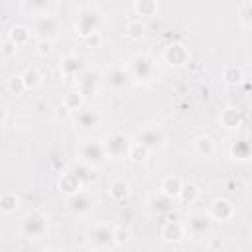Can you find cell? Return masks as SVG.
Instances as JSON below:
<instances>
[{
  "label": "cell",
  "mask_w": 252,
  "mask_h": 252,
  "mask_svg": "<svg viewBox=\"0 0 252 252\" xmlns=\"http://www.w3.org/2000/svg\"><path fill=\"white\" fill-rule=\"evenodd\" d=\"M126 71L136 85H150L159 79V65L158 59L148 51H138L126 61Z\"/></svg>",
  "instance_id": "1"
},
{
  "label": "cell",
  "mask_w": 252,
  "mask_h": 252,
  "mask_svg": "<svg viewBox=\"0 0 252 252\" xmlns=\"http://www.w3.org/2000/svg\"><path fill=\"white\" fill-rule=\"evenodd\" d=\"M104 26V16L100 12L98 6L94 4H85L79 12H77V20H75V32L77 35L83 39V37H89L93 33H100Z\"/></svg>",
  "instance_id": "2"
},
{
  "label": "cell",
  "mask_w": 252,
  "mask_h": 252,
  "mask_svg": "<svg viewBox=\"0 0 252 252\" xmlns=\"http://www.w3.org/2000/svg\"><path fill=\"white\" fill-rule=\"evenodd\" d=\"M49 230V220L47 215L39 209H33L30 213H26L20 220V234L26 238H41L45 236Z\"/></svg>",
  "instance_id": "3"
},
{
  "label": "cell",
  "mask_w": 252,
  "mask_h": 252,
  "mask_svg": "<svg viewBox=\"0 0 252 252\" xmlns=\"http://www.w3.org/2000/svg\"><path fill=\"white\" fill-rule=\"evenodd\" d=\"M77 156H79V161L91 165L93 169L102 167L108 161L102 140H85V142H81L79 148H77Z\"/></svg>",
  "instance_id": "4"
},
{
  "label": "cell",
  "mask_w": 252,
  "mask_h": 252,
  "mask_svg": "<svg viewBox=\"0 0 252 252\" xmlns=\"http://www.w3.org/2000/svg\"><path fill=\"white\" fill-rule=\"evenodd\" d=\"M87 242H89V248H96V250H102V252L110 250L112 246H116L114 226H110L106 222H96V224L89 226Z\"/></svg>",
  "instance_id": "5"
},
{
  "label": "cell",
  "mask_w": 252,
  "mask_h": 252,
  "mask_svg": "<svg viewBox=\"0 0 252 252\" xmlns=\"http://www.w3.org/2000/svg\"><path fill=\"white\" fill-rule=\"evenodd\" d=\"M59 30H61V24L51 12H43L39 16H33V20H32V33L37 39L53 41L59 35Z\"/></svg>",
  "instance_id": "6"
},
{
  "label": "cell",
  "mask_w": 252,
  "mask_h": 252,
  "mask_svg": "<svg viewBox=\"0 0 252 252\" xmlns=\"http://www.w3.org/2000/svg\"><path fill=\"white\" fill-rule=\"evenodd\" d=\"M130 144H132V140H130L126 134L118 132V130H112V132H108V134L102 136V146H104V150H106L108 159H110V158H112V159L128 158Z\"/></svg>",
  "instance_id": "7"
},
{
  "label": "cell",
  "mask_w": 252,
  "mask_h": 252,
  "mask_svg": "<svg viewBox=\"0 0 252 252\" xmlns=\"http://www.w3.org/2000/svg\"><path fill=\"white\" fill-rule=\"evenodd\" d=\"M136 142H140L142 146H146L150 152H158L165 146V130L159 124H146L136 132Z\"/></svg>",
  "instance_id": "8"
},
{
  "label": "cell",
  "mask_w": 252,
  "mask_h": 252,
  "mask_svg": "<svg viewBox=\"0 0 252 252\" xmlns=\"http://www.w3.org/2000/svg\"><path fill=\"white\" fill-rule=\"evenodd\" d=\"M183 224H185L187 234H191V236H205V234L211 232L213 219L205 211H195V213H189L185 217V222Z\"/></svg>",
  "instance_id": "9"
},
{
  "label": "cell",
  "mask_w": 252,
  "mask_h": 252,
  "mask_svg": "<svg viewBox=\"0 0 252 252\" xmlns=\"http://www.w3.org/2000/svg\"><path fill=\"white\" fill-rule=\"evenodd\" d=\"M102 77H104V83H106L112 91H116V93L126 91V87L132 83V79H130V75H128V71H126V65H118V63L108 65L106 71L102 73Z\"/></svg>",
  "instance_id": "10"
},
{
  "label": "cell",
  "mask_w": 252,
  "mask_h": 252,
  "mask_svg": "<svg viewBox=\"0 0 252 252\" xmlns=\"http://www.w3.org/2000/svg\"><path fill=\"white\" fill-rule=\"evenodd\" d=\"M102 83H104L102 73H98V71H94V69H87L83 75H79V77L75 79L77 91H79L81 94H85V96H94V94L100 91Z\"/></svg>",
  "instance_id": "11"
},
{
  "label": "cell",
  "mask_w": 252,
  "mask_h": 252,
  "mask_svg": "<svg viewBox=\"0 0 252 252\" xmlns=\"http://www.w3.org/2000/svg\"><path fill=\"white\" fill-rule=\"evenodd\" d=\"M191 59V51L183 41H171L163 49V61L171 67H183Z\"/></svg>",
  "instance_id": "12"
},
{
  "label": "cell",
  "mask_w": 252,
  "mask_h": 252,
  "mask_svg": "<svg viewBox=\"0 0 252 252\" xmlns=\"http://www.w3.org/2000/svg\"><path fill=\"white\" fill-rule=\"evenodd\" d=\"M89 67H87V63H85V59L79 55V53H67V55H63L61 57V61H59V71H61V75L65 77V79H77L79 75H83L85 71H87Z\"/></svg>",
  "instance_id": "13"
},
{
  "label": "cell",
  "mask_w": 252,
  "mask_h": 252,
  "mask_svg": "<svg viewBox=\"0 0 252 252\" xmlns=\"http://www.w3.org/2000/svg\"><path fill=\"white\" fill-rule=\"evenodd\" d=\"M94 203H96L94 195H93L91 191H87V189H83V191H79V193L67 197V205H69V209H71L75 215H79V217L89 215V213L94 209Z\"/></svg>",
  "instance_id": "14"
},
{
  "label": "cell",
  "mask_w": 252,
  "mask_h": 252,
  "mask_svg": "<svg viewBox=\"0 0 252 252\" xmlns=\"http://www.w3.org/2000/svg\"><path fill=\"white\" fill-rule=\"evenodd\" d=\"M207 213H209V217L213 220L226 222V220H230L234 217V203L230 199H226V197H217V199L211 201Z\"/></svg>",
  "instance_id": "15"
},
{
  "label": "cell",
  "mask_w": 252,
  "mask_h": 252,
  "mask_svg": "<svg viewBox=\"0 0 252 252\" xmlns=\"http://www.w3.org/2000/svg\"><path fill=\"white\" fill-rule=\"evenodd\" d=\"M71 122H73V126H77L81 130H93L100 124V114H98V110H94L91 106H83L81 110L71 114Z\"/></svg>",
  "instance_id": "16"
},
{
  "label": "cell",
  "mask_w": 252,
  "mask_h": 252,
  "mask_svg": "<svg viewBox=\"0 0 252 252\" xmlns=\"http://www.w3.org/2000/svg\"><path fill=\"white\" fill-rule=\"evenodd\" d=\"M159 236L167 244H177V242H181L187 236V230H185V224L181 220H165L161 224Z\"/></svg>",
  "instance_id": "17"
},
{
  "label": "cell",
  "mask_w": 252,
  "mask_h": 252,
  "mask_svg": "<svg viewBox=\"0 0 252 252\" xmlns=\"http://www.w3.org/2000/svg\"><path fill=\"white\" fill-rule=\"evenodd\" d=\"M228 154L234 161H248L252 159V140L248 136H238L230 142Z\"/></svg>",
  "instance_id": "18"
},
{
  "label": "cell",
  "mask_w": 252,
  "mask_h": 252,
  "mask_svg": "<svg viewBox=\"0 0 252 252\" xmlns=\"http://www.w3.org/2000/svg\"><path fill=\"white\" fill-rule=\"evenodd\" d=\"M57 189H59L65 197H71V195L83 191V189H85V183H83L71 169H67L65 173L59 175V179H57Z\"/></svg>",
  "instance_id": "19"
},
{
  "label": "cell",
  "mask_w": 252,
  "mask_h": 252,
  "mask_svg": "<svg viewBox=\"0 0 252 252\" xmlns=\"http://www.w3.org/2000/svg\"><path fill=\"white\" fill-rule=\"evenodd\" d=\"M175 207V199L163 195V193H154L150 199H148V211L156 217H161V215H167L171 213Z\"/></svg>",
  "instance_id": "20"
},
{
  "label": "cell",
  "mask_w": 252,
  "mask_h": 252,
  "mask_svg": "<svg viewBox=\"0 0 252 252\" xmlns=\"http://www.w3.org/2000/svg\"><path fill=\"white\" fill-rule=\"evenodd\" d=\"M219 122L228 130H238L244 124V112L236 106H224L219 114Z\"/></svg>",
  "instance_id": "21"
},
{
  "label": "cell",
  "mask_w": 252,
  "mask_h": 252,
  "mask_svg": "<svg viewBox=\"0 0 252 252\" xmlns=\"http://www.w3.org/2000/svg\"><path fill=\"white\" fill-rule=\"evenodd\" d=\"M132 193V187L126 179H112L108 183V195L114 203H124Z\"/></svg>",
  "instance_id": "22"
},
{
  "label": "cell",
  "mask_w": 252,
  "mask_h": 252,
  "mask_svg": "<svg viewBox=\"0 0 252 252\" xmlns=\"http://www.w3.org/2000/svg\"><path fill=\"white\" fill-rule=\"evenodd\" d=\"M183 185H185V181L179 175H165L161 179V183H159V193H163V195H167L171 199H177L181 189H183Z\"/></svg>",
  "instance_id": "23"
},
{
  "label": "cell",
  "mask_w": 252,
  "mask_h": 252,
  "mask_svg": "<svg viewBox=\"0 0 252 252\" xmlns=\"http://www.w3.org/2000/svg\"><path fill=\"white\" fill-rule=\"evenodd\" d=\"M32 35H33V33H32V28H28V26H24V24H14V26L8 30V33H6V37H8L16 47L30 43Z\"/></svg>",
  "instance_id": "24"
},
{
  "label": "cell",
  "mask_w": 252,
  "mask_h": 252,
  "mask_svg": "<svg viewBox=\"0 0 252 252\" xmlns=\"http://www.w3.org/2000/svg\"><path fill=\"white\" fill-rule=\"evenodd\" d=\"M220 79H222L224 85L236 87V85H242L244 83V71L238 65H224L222 71H220Z\"/></svg>",
  "instance_id": "25"
},
{
  "label": "cell",
  "mask_w": 252,
  "mask_h": 252,
  "mask_svg": "<svg viewBox=\"0 0 252 252\" xmlns=\"http://www.w3.org/2000/svg\"><path fill=\"white\" fill-rule=\"evenodd\" d=\"M193 150L201 158H211L215 154V150H217V142L211 136H199L193 142Z\"/></svg>",
  "instance_id": "26"
},
{
  "label": "cell",
  "mask_w": 252,
  "mask_h": 252,
  "mask_svg": "<svg viewBox=\"0 0 252 252\" xmlns=\"http://www.w3.org/2000/svg\"><path fill=\"white\" fill-rule=\"evenodd\" d=\"M132 10L140 18H152V16H156L159 12V4L156 0H136L132 4Z\"/></svg>",
  "instance_id": "27"
},
{
  "label": "cell",
  "mask_w": 252,
  "mask_h": 252,
  "mask_svg": "<svg viewBox=\"0 0 252 252\" xmlns=\"http://www.w3.org/2000/svg\"><path fill=\"white\" fill-rule=\"evenodd\" d=\"M83 104H85V94H81L77 89L69 91V93L63 96V108H65V110H69L71 114H73V112H77V110H81V108H83Z\"/></svg>",
  "instance_id": "28"
},
{
  "label": "cell",
  "mask_w": 252,
  "mask_h": 252,
  "mask_svg": "<svg viewBox=\"0 0 252 252\" xmlns=\"http://www.w3.org/2000/svg\"><path fill=\"white\" fill-rule=\"evenodd\" d=\"M18 207H20V197H18L14 191H4V193L0 195V211H2L4 215L16 213Z\"/></svg>",
  "instance_id": "29"
},
{
  "label": "cell",
  "mask_w": 252,
  "mask_h": 252,
  "mask_svg": "<svg viewBox=\"0 0 252 252\" xmlns=\"http://www.w3.org/2000/svg\"><path fill=\"white\" fill-rule=\"evenodd\" d=\"M150 154H152V152H150L146 146H142L140 142L132 140L130 150H128V159H130L132 163H144V161L150 158Z\"/></svg>",
  "instance_id": "30"
},
{
  "label": "cell",
  "mask_w": 252,
  "mask_h": 252,
  "mask_svg": "<svg viewBox=\"0 0 252 252\" xmlns=\"http://www.w3.org/2000/svg\"><path fill=\"white\" fill-rule=\"evenodd\" d=\"M22 79H24L26 91H33V89H37L41 85V73L35 67H26L24 73H22Z\"/></svg>",
  "instance_id": "31"
},
{
  "label": "cell",
  "mask_w": 252,
  "mask_h": 252,
  "mask_svg": "<svg viewBox=\"0 0 252 252\" xmlns=\"http://www.w3.org/2000/svg\"><path fill=\"white\" fill-rule=\"evenodd\" d=\"M199 197H201V187H199L197 183H185L177 199H179L181 203H189V205H193Z\"/></svg>",
  "instance_id": "32"
},
{
  "label": "cell",
  "mask_w": 252,
  "mask_h": 252,
  "mask_svg": "<svg viewBox=\"0 0 252 252\" xmlns=\"http://www.w3.org/2000/svg\"><path fill=\"white\" fill-rule=\"evenodd\" d=\"M83 183H89V181H93L94 179V169L91 167V165H87V163H83V161H75V163H71V167H69Z\"/></svg>",
  "instance_id": "33"
},
{
  "label": "cell",
  "mask_w": 252,
  "mask_h": 252,
  "mask_svg": "<svg viewBox=\"0 0 252 252\" xmlns=\"http://www.w3.org/2000/svg\"><path fill=\"white\" fill-rule=\"evenodd\" d=\"M144 32H146V26L142 24V20L138 18V20H130L128 24H126V37L128 39H140L142 35H144Z\"/></svg>",
  "instance_id": "34"
},
{
  "label": "cell",
  "mask_w": 252,
  "mask_h": 252,
  "mask_svg": "<svg viewBox=\"0 0 252 252\" xmlns=\"http://www.w3.org/2000/svg\"><path fill=\"white\" fill-rule=\"evenodd\" d=\"M6 91L10 93V94H22L24 91H26V85H24V79H22V75H14V77H10L8 81H6Z\"/></svg>",
  "instance_id": "35"
},
{
  "label": "cell",
  "mask_w": 252,
  "mask_h": 252,
  "mask_svg": "<svg viewBox=\"0 0 252 252\" xmlns=\"http://www.w3.org/2000/svg\"><path fill=\"white\" fill-rule=\"evenodd\" d=\"M130 236H132V230L126 226V224H116L114 226V238H116V246H124L130 242Z\"/></svg>",
  "instance_id": "36"
},
{
  "label": "cell",
  "mask_w": 252,
  "mask_h": 252,
  "mask_svg": "<svg viewBox=\"0 0 252 252\" xmlns=\"http://www.w3.org/2000/svg\"><path fill=\"white\" fill-rule=\"evenodd\" d=\"M22 8H24L26 12H32V16H39V14L47 12L49 4H47V2H24Z\"/></svg>",
  "instance_id": "37"
},
{
  "label": "cell",
  "mask_w": 252,
  "mask_h": 252,
  "mask_svg": "<svg viewBox=\"0 0 252 252\" xmlns=\"http://www.w3.org/2000/svg\"><path fill=\"white\" fill-rule=\"evenodd\" d=\"M240 18H242V22H244L246 26L252 28V0L240 4Z\"/></svg>",
  "instance_id": "38"
},
{
  "label": "cell",
  "mask_w": 252,
  "mask_h": 252,
  "mask_svg": "<svg viewBox=\"0 0 252 252\" xmlns=\"http://www.w3.org/2000/svg\"><path fill=\"white\" fill-rule=\"evenodd\" d=\"M81 41H83L85 47H89V49H96V47L102 45V33H93V35H89V37H83Z\"/></svg>",
  "instance_id": "39"
},
{
  "label": "cell",
  "mask_w": 252,
  "mask_h": 252,
  "mask_svg": "<svg viewBox=\"0 0 252 252\" xmlns=\"http://www.w3.org/2000/svg\"><path fill=\"white\" fill-rule=\"evenodd\" d=\"M35 51L39 53V55H49L51 51H53V41H49V39H37V47H35Z\"/></svg>",
  "instance_id": "40"
},
{
  "label": "cell",
  "mask_w": 252,
  "mask_h": 252,
  "mask_svg": "<svg viewBox=\"0 0 252 252\" xmlns=\"http://www.w3.org/2000/svg\"><path fill=\"white\" fill-rule=\"evenodd\" d=\"M0 51H2V55H4V57H10V55H12L14 51H16V45H14V43H12V41H10V39H8L6 35H4V39H2V47H0Z\"/></svg>",
  "instance_id": "41"
},
{
  "label": "cell",
  "mask_w": 252,
  "mask_h": 252,
  "mask_svg": "<svg viewBox=\"0 0 252 252\" xmlns=\"http://www.w3.org/2000/svg\"><path fill=\"white\" fill-rule=\"evenodd\" d=\"M8 124V108H2V126Z\"/></svg>",
  "instance_id": "42"
},
{
  "label": "cell",
  "mask_w": 252,
  "mask_h": 252,
  "mask_svg": "<svg viewBox=\"0 0 252 252\" xmlns=\"http://www.w3.org/2000/svg\"><path fill=\"white\" fill-rule=\"evenodd\" d=\"M41 252H61V250H55V248H45V250H41Z\"/></svg>",
  "instance_id": "43"
},
{
  "label": "cell",
  "mask_w": 252,
  "mask_h": 252,
  "mask_svg": "<svg viewBox=\"0 0 252 252\" xmlns=\"http://www.w3.org/2000/svg\"><path fill=\"white\" fill-rule=\"evenodd\" d=\"M87 252H102V250H96V248H89Z\"/></svg>",
  "instance_id": "44"
},
{
  "label": "cell",
  "mask_w": 252,
  "mask_h": 252,
  "mask_svg": "<svg viewBox=\"0 0 252 252\" xmlns=\"http://www.w3.org/2000/svg\"><path fill=\"white\" fill-rule=\"evenodd\" d=\"M248 89H250V93H252V77H250V83H248Z\"/></svg>",
  "instance_id": "45"
}]
</instances>
